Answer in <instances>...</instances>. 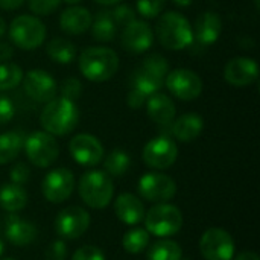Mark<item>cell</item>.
I'll return each instance as SVG.
<instances>
[{"instance_id": "obj_11", "label": "cell", "mask_w": 260, "mask_h": 260, "mask_svg": "<svg viewBox=\"0 0 260 260\" xmlns=\"http://www.w3.org/2000/svg\"><path fill=\"white\" fill-rule=\"evenodd\" d=\"M178 157V148L175 142L168 136H158L151 139L142 152V158L146 166L163 171L171 168Z\"/></svg>"}, {"instance_id": "obj_23", "label": "cell", "mask_w": 260, "mask_h": 260, "mask_svg": "<svg viewBox=\"0 0 260 260\" xmlns=\"http://www.w3.org/2000/svg\"><path fill=\"white\" fill-rule=\"evenodd\" d=\"M5 236L15 247H26V245H29V244H32L35 241L37 227L32 222L11 213V216L6 221Z\"/></svg>"}, {"instance_id": "obj_46", "label": "cell", "mask_w": 260, "mask_h": 260, "mask_svg": "<svg viewBox=\"0 0 260 260\" xmlns=\"http://www.w3.org/2000/svg\"><path fill=\"white\" fill-rule=\"evenodd\" d=\"M175 5L181 6V8H186V6H190L193 3V0H172Z\"/></svg>"}, {"instance_id": "obj_12", "label": "cell", "mask_w": 260, "mask_h": 260, "mask_svg": "<svg viewBox=\"0 0 260 260\" xmlns=\"http://www.w3.org/2000/svg\"><path fill=\"white\" fill-rule=\"evenodd\" d=\"M235 241L222 229H209L200 239V251L206 260H233Z\"/></svg>"}, {"instance_id": "obj_4", "label": "cell", "mask_w": 260, "mask_h": 260, "mask_svg": "<svg viewBox=\"0 0 260 260\" xmlns=\"http://www.w3.org/2000/svg\"><path fill=\"white\" fill-rule=\"evenodd\" d=\"M78 192L91 209H104L113 201L114 184L105 171H88L79 178Z\"/></svg>"}, {"instance_id": "obj_39", "label": "cell", "mask_w": 260, "mask_h": 260, "mask_svg": "<svg viewBox=\"0 0 260 260\" xmlns=\"http://www.w3.org/2000/svg\"><path fill=\"white\" fill-rule=\"evenodd\" d=\"M67 257V245L62 239H56L49 244L44 253V260H66Z\"/></svg>"}, {"instance_id": "obj_19", "label": "cell", "mask_w": 260, "mask_h": 260, "mask_svg": "<svg viewBox=\"0 0 260 260\" xmlns=\"http://www.w3.org/2000/svg\"><path fill=\"white\" fill-rule=\"evenodd\" d=\"M193 30V41L201 47H207L215 44L222 32V20L216 12L206 11L203 12L195 23Z\"/></svg>"}, {"instance_id": "obj_24", "label": "cell", "mask_w": 260, "mask_h": 260, "mask_svg": "<svg viewBox=\"0 0 260 260\" xmlns=\"http://www.w3.org/2000/svg\"><path fill=\"white\" fill-rule=\"evenodd\" d=\"M204 129V120L200 114L186 113L172 122L171 133L180 142H192L201 136Z\"/></svg>"}, {"instance_id": "obj_5", "label": "cell", "mask_w": 260, "mask_h": 260, "mask_svg": "<svg viewBox=\"0 0 260 260\" xmlns=\"http://www.w3.org/2000/svg\"><path fill=\"white\" fill-rule=\"evenodd\" d=\"M169 72L168 59L160 53L148 55L133 73V88H137L146 96H151L165 85V78Z\"/></svg>"}, {"instance_id": "obj_8", "label": "cell", "mask_w": 260, "mask_h": 260, "mask_svg": "<svg viewBox=\"0 0 260 260\" xmlns=\"http://www.w3.org/2000/svg\"><path fill=\"white\" fill-rule=\"evenodd\" d=\"M23 149L27 160L37 168H49L59 155V146L55 136L46 131L30 133L23 142Z\"/></svg>"}, {"instance_id": "obj_38", "label": "cell", "mask_w": 260, "mask_h": 260, "mask_svg": "<svg viewBox=\"0 0 260 260\" xmlns=\"http://www.w3.org/2000/svg\"><path fill=\"white\" fill-rule=\"evenodd\" d=\"M72 260H105V254L94 245H82L73 253Z\"/></svg>"}, {"instance_id": "obj_47", "label": "cell", "mask_w": 260, "mask_h": 260, "mask_svg": "<svg viewBox=\"0 0 260 260\" xmlns=\"http://www.w3.org/2000/svg\"><path fill=\"white\" fill-rule=\"evenodd\" d=\"M5 32H6V21H5V18L0 15V37H3Z\"/></svg>"}, {"instance_id": "obj_14", "label": "cell", "mask_w": 260, "mask_h": 260, "mask_svg": "<svg viewBox=\"0 0 260 260\" xmlns=\"http://www.w3.org/2000/svg\"><path fill=\"white\" fill-rule=\"evenodd\" d=\"M91 218L90 213L78 206H70L62 209L55 219V230L56 233L69 241L81 238L90 227Z\"/></svg>"}, {"instance_id": "obj_31", "label": "cell", "mask_w": 260, "mask_h": 260, "mask_svg": "<svg viewBox=\"0 0 260 260\" xmlns=\"http://www.w3.org/2000/svg\"><path fill=\"white\" fill-rule=\"evenodd\" d=\"M104 168L110 177H122L131 168V157L122 149H114L105 157Z\"/></svg>"}, {"instance_id": "obj_42", "label": "cell", "mask_w": 260, "mask_h": 260, "mask_svg": "<svg viewBox=\"0 0 260 260\" xmlns=\"http://www.w3.org/2000/svg\"><path fill=\"white\" fill-rule=\"evenodd\" d=\"M14 55V49L12 44L6 43V41H0V62H6L12 58Z\"/></svg>"}, {"instance_id": "obj_16", "label": "cell", "mask_w": 260, "mask_h": 260, "mask_svg": "<svg viewBox=\"0 0 260 260\" xmlns=\"http://www.w3.org/2000/svg\"><path fill=\"white\" fill-rule=\"evenodd\" d=\"M120 44L129 53H145L154 44V30L151 24H148L145 20H133L131 23L123 26Z\"/></svg>"}, {"instance_id": "obj_48", "label": "cell", "mask_w": 260, "mask_h": 260, "mask_svg": "<svg viewBox=\"0 0 260 260\" xmlns=\"http://www.w3.org/2000/svg\"><path fill=\"white\" fill-rule=\"evenodd\" d=\"M61 2H64V3H67V5H70V6H75V5H79L82 0H61Z\"/></svg>"}, {"instance_id": "obj_22", "label": "cell", "mask_w": 260, "mask_h": 260, "mask_svg": "<svg viewBox=\"0 0 260 260\" xmlns=\"http://www.w3.org/2000/svg\"><path fill=\"white\" fill-rule=\"evenodd\" d=\"M145 206L139 197L133 193H122L114 201V213L126 225H137L145 218Z\"/></svg>"}, {"instance_id": "obj_51", "label": "cell", "mask_w": 260, "mask_h": 260, "mask_svg": "<svg viewBox=\"0 0 260 260\" xmlns=\"http://www.w3.org/2000/svg\"><path fill=\"white\" fill-rule=\"evenodd\" d=\"M180 260H190V259H183V257H181V259H180Z\"/></svg>"}, {"instance_id": "obj_7", "label": "cell", "mask_w": 260, "mask_h": 260, "mask_svg": "<svg viewBox=\"0 0 260 260\" xmlns=\"http://www.w3.org/2000/svg\"><path fill=\"white\" fill-rule=\"evenodd\" d=\"M145 229L157 238H169L177 235L183 227V213L177 206L160 203L145 212Z\"/></svg>"}, {"instance_id": "obj_26", "label": "cell", "mask_w": 260, "mask_h": 260, "mask_svg": "<svg viewBox=\"0 0 260 260\" xmlns=\"http://www.w3.org/2000/svg\"><path fill=\"white\" fill-rule=\"evenodd\" d=\"M46 53L56 64L66 66V64H70V62L75 61V58H76V46L67 38L56 37V38H52L47 43Z\"/></svg>"}, {"instance_id": "obj_17", "label": "cell", "mask_w": 260, "mask_h": 260, "mask_svg": "<svg viewBox=\"0 0 260 260\" xmlns=\"http://www.w3.org/2000/svg\"><path fill=\"white\" fill-rule=\"evenodd\" d=\"M69 151L73 160L85 168H93L99 165L104 158V146L91 134L82 133L75 136L69 143Z\"/></svg>"}, {"instance_id": "obj_13", "label": "cell", "mask_w": 260, "mask_h": 260, "mask_svg": "<svg viewBox=\"0 0 260 260\" xmlns=\"http://www.w3.org/2000/svg\"><path fill=\"white\" fill-rule=\"evenodd\" d=\"M75 175L70 169L66 168H58L50 171L41 183V192L43 197L53 204L64 203L69 200L75 190Z\"/></svg>"}, {"instance_id": "obj_6", "label": "cell", "mask_w": 260, "mask_h": 260, "mask_svg": "<svg viewBox=\"0 0 260 260\" xmlns=\"http://www.w3.org/2000/svg\"><path fill=\"white\" fill-rule=\"evenodd\" d=\"M47 29L44 23L29 14L17 15L9 24V40L21 50H35L46 40Z\"/></svg>"}, {"instance_id": "obj_44", "label": "cell", "mask_w": 260, "mask_h": 260, "mask_svg": "<svg viewBox=\"0 0 260 260\" xmlns=\"http://www.w3.org/2000/svg\"><path fill=\"white\" fill-rule=\"evenodd\" d=\"M235 260H260L259 256L254 251H242L236 256Z\"/></svg>"}, {"instance_id": "obj_10", "label": "cell", "mask_w": 260, "mask_h": 260, "mask_svg": "<svg viewBox=\"0 0 260 260\" xmlns=\"http://www.w3.org/2000/svg\"><path fill=\"white\" fill-rule=\"evenodd\" d=\"M165 85L171 94L180 101H193L203 93V79L190 69H175L168 72Z\"/></svg>"}, {"instance_id": "obj_18", "label": "cell", "mask_w": 260, "mask_h": 260, "mask_svg": "<svg viewBox=\"0 0 260 260\" xmlns=\"http://www.w3.org/2000/svg\"><path fill=\"white\" fill-rule=\"evenodd\" d=\"M224 78L233 87H248L257 81L259 66L253 58L248 56L232 58L224 67Z\"/></svg>"}, {"instance_id": "obj_27", "label": "cell", "mask_w": 260, "mask_h": 260, "mask_svg": "<svg viewBox=\"0 0 260 260\" xmlns=\"http://www.w3.org/2000/svg\"><path fill=\"white\" fill-rule=\"evenodd\" d=\"M91 32L93 38L99 43L113 41L117 34V26L111 17L110 9H102L96 14L94 20L91 21Z\"/></svg>"}, {"instance_id": "obj_3", "label": "cell", "mask_w": 260, "mask_h": 260, "mask_svg": "<svg viewBox=\"0 0 260 260\" xmlns=\"http://www.w3.org/2000/svg\"><path fill=\"white\" fill-rule=\"evenodd\" d=\"M79 70L91 82H105L119 70V56L110 47H87L79 55Z\"/></svg>"}, {"instance_id": "obj_36", "label": "cell", "mask_w": 260, "mask_h": 260, "mask_svg": "<svg viewBox=\"0 0 260 260\" xmlns=\"http://www.w3.org/2000/svg\"><path fill=\"white\" fill-rule=\"evenodd\" d=\"M61 5V0H29V9L35 15H50Z\"/></svg>"}, {"instance_id": "obj_34", "label": "cell", "mask_w": 260, "mask_h": 260, "mask_svg": "<svg viewBox=\"0 0 260 260\" xmlns=\"http://www.w3.org/2000/svg\"><path fill=\"white\" fill-rule=\"evenodd\" d=\"M62 98H67L70 101H76L82 94V84L78 78H66L61 85L58 87Z\"/></svg>"}, {"instance_id": "obj_40", "label": "cell", "mask_w": 260, "mask_h": 260, "mask_svg": "<svg viewBox=\"0 0 260 260\" xmlns=\"http://www.w3.org/2000/svg\"><path fill=\"white\" fill-rule=\"evenodd\" d=\"M15 116V107L12 104V101L5 96L0 94V125L9 123Z\"/></svg>"}, {"instance_id": "obj_21", "label": "cell", "mask_w": 260, "mask_h": 260, "mask_svg": "<svg viewBox=\"0 0 260 260\" xmlns=\"http://www.w3.org/2000/svg\"><path fill=\"white\" fill-rule=\"evenodd\" d=\"M91 21L93 17L90 11L79 5L66 8L59 15V27L69 35L85 34L91 27Z\"/></svg>"}, {"instance_id": "obj_1", "label": "cell", "mask_w": 260, "mask_h": 260, "mask_svg": "<svg viewBox=\"0 0 260 260\" xmlns=\"http://www.w3.org/2000/svg\"><path fill=\"white\" fill-rule=\"evenodd\" d=\"M79 122V108L75 101L67 98H55L47 102L40 114V123L43 129L52 136L70 134Z\"/></svg>"}, {"instance_id": "obj_50", "label": "cell", "mask_w": 260, "mask_h": 260, "mask_svg": "<svg viewBox=\"0 0 260 260\" xmlns=\"http://www.w3.org/2000/svg\"><path fill=\"white\" fill-rule=\"evenodd\" d=\"M0 260H15V259H11V257H5V259H0Z\"/></svg>"}, {"instance_id": "obj_37", "label": "cell", "mask_w": 260, "mask_h": 260, "mask_svg": "<svg viewBox=\"0 0 260 260\" xmlns=\"http://www.w3.org/2000/svg\"><path fill=\"white\" fill-rule=\"evenodd\" d=\"M9 178H11V183H14V184H18V186L26 184L29 181V178H30L29 166L26 163H23V161L15 163L9 171Z\"/></svg>"}, {"instance_id": "obj_15", "label": "cell", "mask_w": 260, "mask_h": 260, "mask_svg": "<svg viewBox=\"0 0 260 260\" xmlns=\"http://www.w3.org/2000/svg\"><path fill=\"white\" fill-rule=\"evenodd\" d=\"M23 88L30 99L40 104H47L56 98L58 84L55 78L41 69H32L23 75Z\"/></svg>"}, {"instance_id": "obj_45", "label": "cell", "mask_w": 260, "mask_h": 260, "mask_svg": "<svg viewBox=\"0 0 260 260\" xmlns=\"http://www.w3.org/2000/svg\"><path fill=\"white\" fill-rule=\"evenodd\" d=\"M94 2L99 3V5H104V6H113V5H117L122 0H94Z\"/></svg>"}, {"instance_id": "obj_20", "label": "cell", "mask_w": 260, "mask_h": 260, "mask_svg": "<svg viewBox=\"0 0 260 260\" xmlns=\"http://www.w3.org/2000/svg\"><path fill=\"white\" fill-rule=\"evenodd\" d=\"M145 107H146L148 117L157 125L172 123L175 119V114H177V107H175L174 101L168 94L160 93V91L148 96Z\"/></svg>"}, {"instance_id": "obj_30", "label": "cell", "mask_w": 260, "mask_h": 260, "mask_svg": "<svg viewBox=\"0 0 260 260\" xmlns=\"http://www.w3.org/2000/svg\"><path fill=\"white\" fill-rule=\"evenodd\" d=\"M151 236L146 229H131L122 238V247L129 254H139L149 247Z\"/></svg>"}, {"instance_id": "obj_29", "label": "cell", "mask_w": 260, "mask_h": 260, "mask_svg": "<svg viewBox=\"0 0 260 260\" xmlns=\"http://www.w3.org/2000/svg\"><path fill=\"white\" fill-rule=\"evenodd\" d=\"M183 257V250L178 242L172 239H160L148 247V260H180Z\"/></svg>"}, {"instance_id": "obj_35", "label": "cell", "mask_w": 260, "mask_h": 260, "mask_svg": "<svg viewBox=\"0 0 260 260\" xmlns=\"http://www.w3.org/2000/svg\"><path fill=\"white\" fill-rule=\"evenodd\" d=\"M111 17L116 23V26H126L128 23H131L133 20H136V11L129 6V5H117L114 6V9L110 11Z\"/></svg>"}, {"instance_id": "obj_9", "label": "cell", "mask_w": 260, "mask_h": 260, "mask_svg": "<svg viewBox=\"0 0 260 260\" xmlns=\"http://www.w3.org/2000/svg\"><path fill=\"white\" fill-rule=\"evenodd\" d=\"M139 193L149 203H166L171 201L177 193V183L166 174L148 172L137 183Z\"/></svg>"}, {"instance_id": "obj_2", "label": "cell", "mask_w": 260, "mask_h": 260, "mask_svg": "<svg viewBox=\"0 0 260 260\" xmlns=\"http://www.w3.org/2000/svg\"><path fill=\"white\" fill-rule=\"evenodd\" d=\"M155 35L160 44L168 50H183L193 44V30L190 21L175 11H168L158 15Z\"/></svg>"}, {"instance_id": "obj_49", "label": "cell", "mask_w": 260, "mask_h": 260, "mask_svg": "<svg viewBox=\"0 0 260 260\" xmlns=\"http://www.w3.org/2000/svg\"><path fill=\"white\" fill-rule=\"evenodd\" d=\"M3 251H5V244H3L2 239H0V257H2V254H3Z\"/></svg>"}, {"instance_id": "obj_32", "label": "cell", "mask_w": 260, "mask_h": 260, "mask_svg": "<svg viewBox=\"0 0 260 260\" xmlns=\"http://www.w3.org/2000/svg\"><path fill=\"white\" fill-rule=\"evenodd\" d=\"M23 69L14 62H0V91L12 90L23 81Z\"/></svg>"}, {"instance_id": "obj_43", "label": "cell", "mask_w": 260, "mask_h": 260, "mask_svg": "<svg viewBox=\"0 0 260 260\" xmlns=\"http://www.w3.org/2000/svg\"><path fill=\"white\" fill-rule=\"evenodd\" d=\"M26 0H0V8L6 9V11H14L17 8H20Z\"/></svg>"}, {"instance_id": "obj_25", "label": "cell", "mask_w": 260, "mask_h": 260, "mask_svg": "<svg viewBox=\"0 0 260 260\" xmlns=\"http://www.w3.org/2000/svg\"><path fill=\"white\" fill-rule=\"evenodd\" d=\"M29 197L23 186L9 183L0 187V207L8 213H17L27 206Z\"/></svg>"}, {"instance_id": "obj_41", "label": "cell", "mask_w": 260, "mask_h": 260, "mask_svg": "<svg viewBox=\"0 0 260 260\" xmlns=\"http://www.w3.org/2000/svg\"><path fill=\"white\" fill-rule=\"evenodd\" d=\"M146 99H148L146 94H143V93L139 91L137 88H131L129 93H128V98H126V104H128L133 110H137V108H140V107L145 105Z\"/></svg>"}, {"instance_id": "obj_28", "label": "cell", "mask_w": 260, "mask_h": 260, "mask_svg": "<svg viewBox=\"0 0 260 260\" xmlns=\"http://www.w3.org/2000/svg\"><path fill=\"white\" fill-rule=\"evenodd\" d=\"M23 137L17 131L0 134V165L14 161L23 149Z\"/></svg>"}, {"instance_id": "obj_33", "label": "cell", "mask_w": 260, "mask_h": 260, "mask_svg": "<svg viewBox=\"0 0 260 260\" xmlns=\"http://www.w3.org/2000/svg\"><path fill=\"white\" fill-rule=\"evenodd\" d=\"M166 5V0H137V11L145 18H157L163 8Z\"/></svg>"}]
</instances>
